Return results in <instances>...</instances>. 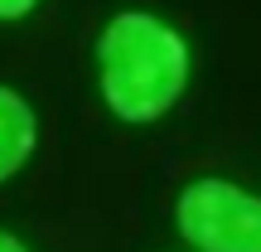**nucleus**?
Listing matches in <instances>:
<instances>
[{
	"mask_svg": "<svg viewBox=\"0 0 261 252\" xmlns=\"http://www.w3.org/2000/svg\"><path fill=\"white\" fill-rule=\"evenodd\" d=\"M97 73L112 117L150 126L179 102L189 83V49L150 10H121L97 39Z\"/></svg>",
	"mask_w": 261,
	"mask_h": 252,
	"instance_id": "f257e3e1",
	"label": "nucleus"
},
{
	"mask_svg": "<svg viewBox=\"0 0 261 252\" xmlns=\"http://www.w3.org/2000/svg\"><path fill=\"white\" fill-rule=\"evenodd\" d=\"M174 223L198 252H261V199L232 179L203 175L179 189Z\"/></svg>",
	"mask_w": 261,
	"mask_h": 252,
	"instance_id": "f03ea898",
	"label": "nucleus"
},
{
	"mask_svg": "<svg viewBox=\"0 0 261 252\" xmlns=\"http://www.w3.org/2000/svg\"><path fill=\"white\" fill-rule=\"evenodd\" d=\"M34 146H39L34 107H29L15 87H0V185L24 170V160L34 155Z\"/></svg>",
	"mask_w": 261,
	"mask_h": 252,
	"instance_id": "7ed1b4c3",
	"label": "nucleus"
},
{
	"mask_svg": "<svg viewBox=\"0 0 261 252\" xmlns=\"http://www.w3.org/2000/svg\"><path fill=\"white\" fill-rule=\"evenodd\" d=\"M39 0H0V19H24Z\"/></svg>",
	"mask_w": 261,
	"mask_h": 252,
	"instance_id": "20e7f679",
	"label": "nucleus"
},
{
	"mask_svg": "<svg viewBox=\"0 0 261 252\" xmlns=\"http://www.w3.org/2000/svg\"><path fill=\"white\" fill-rule=\"evenodd\" d=\"M0 252H29L19 238H10V233H0Z\"/></svg>",
	"mask_w": 261,
	"mask_h": 252,
	"instance_id": "39448f33",
	"label": "nucleus"
}]
</instances>
